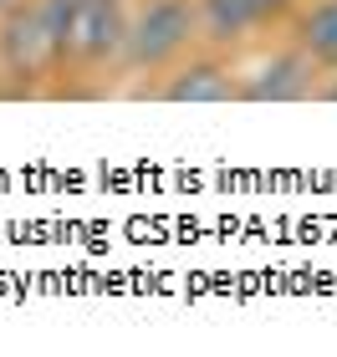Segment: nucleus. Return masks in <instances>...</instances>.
<instances>
[{
  "label": "nucleus",
  "instance_id": "f257e3e1",
  "mask_svg": "<svg viewBox=\"0 0 337 357\" xmlns=\"http://www.w3.org/2000/svg\"><path fill=\"white\" fill-rule=\"evenodd\" d=\"M200 46L195 0H133L123 77H164Z\"/></svg>",
  "mask_w": 337,
  "mask_h": 357
},
{
  "label": "nucleus",
  "instance_id": "f03ea898",
  "mask_svg": "<svg viewBox=\"0 0 337 357\" xmlns=\"http://www.w3.org/2000/svg\"><path fill=\"white\" fill-rule=\"evenodd\" d=\"M0 72H6L0 97H41L57 87L61 56L52 41V26L41 15V0H31V6L0 21Z\"/></svg>",
  "mask_w": 337,
  "mask_h": 357
},
{
  "label": "nucleus",
  "instance_id": "7ed1b4c3",
  "mask_svg": "<svg viewBox=\"0 0 337 357\" xmlns=\"http://www.w3.org/2000/svg\"><path fill=\"white\" fill-rule=\"evenodd\" d=\"M128 15H133V0H82V6H77L72 41H67V67H61L57 92L67 87V77H107V72H123Z\"/></svg>",
  "mask_w": 337,
  "mask_h": 357
},
{
  "label": "nucleus",
  "instance_id": "20e7f679",
  "mask_svg": "<svg viewBox=\"0 0 337 357\" xmlns=\"http://www.w3.org/2000/svg\"><path fill=\"white\" fill-rule=\"evenodd\" d=\"M240 82L246 77L235 72L230 56L215 52V46H200L174 72H164V82L153 87V97L158 102H240Z\"/></svg>",
  "mask_w": 337,
  "mask_h": 357
},
{
  "label": "nucleus",
  "instance_id": "39448f33",
  "mask_svg": "<svg viewBox=\"0 0 337 357\" xmlns=\"http://www.w3.org/2000/svg\"><path fill=\"white\" fill-rule=\"evenodd\" d=\"M322 82H327V72L297 41H286L261 72L240 82V102H307V97L322 92Z\"/></svg>",
  "mask_w": 337,
  "mask_h": 357
},
{
  "label": "nucleus",
  "instance_id": "423d86ee",
  "mask_svg": "<svg viewBox=\"0 0 337 357\" xmlns=\"http://www.w3.org/2000/svg\"><path fill=\"white\" fill-rule=\"evenodd\" d=\"M195 15H200V46H215V52H235L255 31H266L255 0H195Z\"/></svg>",
  "mask_w": 337,
  "mask_h": 357
},
{
  "label": "nucleus",
  "instance_id": "0eeeda50",
  "mask_svg": "<svg viewBox=\"0 0 337 357\" xmlns=\"http://www.w3.org/2000/svg\"><path fill=\"white\" fill-rule=\"evenodd\" d=\"M286 31L322 72H337V0H301Z\"/></svg>",
  "mask_w": 337,
  "mask_h": 357
},
{
  "label": "nucleus",
  "instance_id": "6e6552de",
  "mask_svg": "<svg viewBox=\"0 0 337 357\" xmlns=\"http://www.w3.org/2000/svg\"><path fill=\"white\" fill-rule=\"evenodd\" d=\"M255 10H261L266 26H292V15L301 10V0H255Z\"/></svg>",
  "mask_w": 337,
  "mask_h": 357
},
{
  "label": "nucleus",
  "instance_id": "1a4fd4ad",
  "mask_svg": "<svg viewBox=\"0 0 337 357\" xmlns=\"http://www.w3.org/2000/svg\"><path fill=\"white\" fill-rule=\"evenodd\" d=\"M317 102H337V72H327V82H322V92H317Z\"/></svg>",
  "mask_w": 337,
  "mask_h": 357
},
{
  "label": "nucleus",
  "instance_id": "9d476101",
  "mask_svg": "<svg viewBox=\"0 0 337 357\" xmlns=\"http://www.w3.org/2000/svg\"><path fill=\"white\" fill-rule=\"evenodd\" d=\"M21 6H31V0H0V21H6V15H15Z\"/></svg>",
  "mask_w": 337,
  "mask_h": 357
},
{
  "label": "nucleus",
  "instance_id": "9b49d317",
  "mask_svg": "<svg viewBox=\"0 0 337 357\" xmlns=\"http://www.w3.org/2000/svg\"><path fill=\"white\" fill-rule=\"evenodd\" d=\"M0 92H6V72H0Z\"/></svg>",
  "mask_w": 337,
  "mask_h": 357
}]
</instances>
